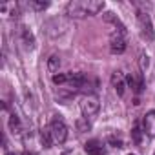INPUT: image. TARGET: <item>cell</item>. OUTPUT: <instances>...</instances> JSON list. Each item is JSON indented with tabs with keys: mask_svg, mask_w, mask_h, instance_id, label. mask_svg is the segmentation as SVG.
Segmentation results:
<instances>
[{
	"mask_svg": "<svg viewBox=\"0 0 155 155\" xmlns=\"http://www.w3.org/2000/svg\"><path fill=\"white\" fill-rule=\"evenodd\" d=\"M99 108H101V104H99V99H97L95 95H88V97H84V99L81 101V111H82V115H84L86 119L97 115Z\"/></svg>",
	"mask_w": 155,
	"mask_h": 155,
	"instance_id": "obj_1",
	"label": "cell"
},
{
	"mask_svg": "<svg viewBox=\"0 0 155 155\" xmlns=\"http://www.w3.org/2000/svg\"><path fill=\"white\" fill-rule=\"evenodd\" d=\"M49 131H51V135H53V140L58 142V144H62V142L68 139V128H66V124L62 122V119H58V117H55V119L51 120Z\"/></svg>",
	"mask_w": 155,
	"mask_h": 155,
	"instance_id": "obj_2",
	"label": "cell"
},
{
	"mask_svg": "<svg viewBox=\"0 0 155 155\" xmlns=\"http://www.w3.org/2000/svg\"><path fill=\"white\" fill-rule=\"evenodd\" d=\"M137 20H139V28H140V33L146 40H153V26H151V18L150 15L146 13H139L137 15Z\"/></svg>",
	"mask_w": 155,
	"mask_h": 155,
	"instance_id": "obj_3",
	"label": "cell"
},
{
	"mask_svg": "<svg viewBox=\"0 0 155 155\" xmlns=\"http://www.w3.org/2000/svg\"><path fill=\"white\" fill-rule=\"evenodd\" d=\"M110 49H111V53H115V55L124 53V49H126V40H124V37H122L119 31L110 37Z\"/></svg>",
	"mask_w": 155,
	"mask_h": 155,
	"instance_id": "obj_4",
	"label": "cell"
},
{
	"mask_svg": "<svg viewBox=\"0 0 155 155\" xmlns=\"http://www.w3.org/2000/svg\"><path fill=\"white\" fill-rule=\"evenodd\" d=\"M68 13L71 17H88V8H86V2H71L68 4Z\"/></svg>",
	"mask_w": 155,
	"mask_h": 155,
	"instance_id": "obj_5",
	"label": "cell"
},
{
	"mask_svg": "<svg viewBox=\"0 0 155 155\" xmlns=\"http://www.w3.org/2000/svg\"><path fill=\"white\" fill-rule=\"evenodd\" d=\"M142 126H144V133H148L150 137H155V110H151L144 115Z\"/></svg>",
	"mask_w": 155,
	"mask_h": 155,
	"instance_id": "obj_6",
	"label": "cell"
},
{
	"mask_svg": "<svg viewBox=\"0 0 155 155\" xmlns=\"http://www.w3.org/2000/svg\"><path fill=\"white\" fill-rule=\"evenodd\" d=\"M111 84H113V88L117 90V95H119V97H122V95H124L126 82H124V77H122V73H120V71H115V73L111 75Z\"/></svg>",
	"mask_w": 155,
	"mask_h": 155,
	"instance_id": "obj_7",
	"label": "cell"
},
{
	"mask_svg": "<svg viewBox=\"0 0 155 155\" xmlns=\"http://www.w3.org/2000/svg\"><path fill=\"white\" fill-rule=\"evenodd\" d=\"M86 75L84 73H68V82L73 86V88H82L86 84Z\"/></svg>",
	"mask_w": 155,
	"mask_h": 155,
	"instance_id": "obj_8",
	"label": "cell"
},
{
	"mask_svg": "<svg viewBox=\"0 0 155 155\" xmlns=\"http://www.w3.org/2000/svg\"><path fill=\"white\" fill-rule=\"evenodd\" d=\"M84 150H86L88 155H104V153H106L104 148H102V144L97 142V140H90V142H86Z\"/></svg>",
	"mask_w": 155,
	"mask_h": 155,
	"instance_id": "obj_9",
	"label": "cell"
},
{
	"mask_svg": "<svg viewBox=\"0 0 155 155\" xmlns=\"http://www.w3.org/2000/svg\"><path fill=\"white\" fill-rule=\"evenodd\" d=\"M104 20H106V22H111V24H115V28H119V33H120V35H124V33H126V29H124L122 22H120L117 17H115V13H111V11L104 13Z\"/></svg>",
	"mask_w": 155,
	"mask_h": 155,
	"instance_id": "obj_10",
	"label": "cell"
},
{
	"mask_svg": "<svg viewBox=\"0 0 155 155\" xmlns=\"http://www.w3.org/2000/svg\"><path fill=\"white\" fill-rule=\"evenodd\" d=\"M86 8H88L90 15H97L99 11L104 9V2H101V0H91V2H86Z\"/></svg>",
	"mask_w": 155,
	"mask_h": 155,
	"instance_id": "obj_11",
	"label": "cell"
},
{
	"mask_svg": "<svg viewBox=\"0 0 155 155\" xmlns=\"http://www.w3.org/2000/svg\"><path fill=\"white\" fill-rule=\"evenodd\" d=\"M40 140H42L44 148H51V144H53V135H51V131H49V130H42Z\"/></svg>",
	"mask_w": 155,
	"mask_h": 155,
	"instance_id": "obj_12",
	"label": "cell"
},
{
	"mask_svg": "<svg viewBox=\"0 0 155 155\" xmlns=\"http://www.w3.org/2000/svg\"><path fill=\"white\" fill-rule=\"evenodd\" d=\"M58 66H60V58H58L57 55H51V57L48 58V69H49L51 73H55V71L58 69Z\"/></svg>",
	"mask_w": 155,
	"mask_h": 155,
	"instance_id": "obj_13",
	"label": "cell"
},
{
	"mask_svg": "<svg viewBox=\"0 0 155 155\" xmlns=\"http://www.w3.org/2000/svg\"><path fill=\"white\" fill-rule=\"evenodd\" d=\"M77 128H79V131H90L91 124H90L88 119L84 117V119H79V120H77Z\"/></svg>",
	"mask_w": 155,
	"mask_h": 155,
	"instance_id": "obj_14",
	"label": "cell"
},
{
	"mask_svg": "<svg viewBox=\"0 0 155 155\" xmlns=\"http://www.w3.org/2000/svg\"><path fill=\"white\" fill-rule=\"evenodd\" d=\"M131 139H133L137 144H140V140H142V131H140L139 128H133V130H131Z\"/></svg>",
	"mask_w": 155,
	"mask_h": 155,
	"instance_id": "obj_15",
	"label": "cell"
},
{
	"mask_svg": "<svg viewBox=\"0 0 155 155\" xmlns=\"http://www.w3.org/2000/svg\"><path fill=\"white\" fill-rule=\"evenodd\" d=\"M53 82H55V84H64V82H68V75H64V73L53 75Z\"/></svg>",
	"mask_w": 155,
	"mask_h": 155,
	"instance_id": "obj_16",
	"label": "cell"
},
{
	"mask_svg": "<svg viewBox=\"0 0 155 155\" xmlns=\"http://www.w3.org/2000/svg\"><path fill=\"white\" fill-rule=\"evenodd\" d=\"M139 64H140V69L144 71L148 66H150V60H148V55H144V53H140V60H139Z\"/></svg>",
	"mask_w": 155,
	"mask_h": 155,
	"instance_id": "obj_17",
	"label": "cell"
},
{
	"mask_svg": "<svg viewBox=\"0 0 155 155\" xmlns=\"http://www.w3.org/2000/svg\"><path fill=\"white\" fill-rule=\"evenodd\" d=\"M24 40H26V44H28L29 48H33V42H35V38H33V35H31L29 31H24Z\"/></svg>",
	"mask_w": 155,
	"mask_h": 155,
	"instance_id": "obj_18",
	"label": "cell"
},
{
	"mask_svg": "<svg viewBox=\"0 0 155 155\" xmlns=\"http://www.w3.org/2000/svg\"><path fill=\"white\" fill-rule=\"evenodd\" d=\"M9 126H11V130H13V133H15V128H18V119H17V115H11Z\"/></svg>",
	"mask_w": 155,
	"mask_h": 155,
	"instance_id": "obj_19",
	"label": "cell"
},
{
	"mask_svg": "<svg viewBox=\"0 0 155 155\" xmlns=\"http://www.w3.org/2000/svg\"><path fill=\"white\" fill-rule=\"evenodd\" d=\"M31 6H33L35 9H46L49 4H48V2H31Z\"/></svg>",
	"mask_w": 155,
	"mask_h": 155,
	"instance_id": "obj_20",
	"label": "cell"
},
{
	"mask_svg": "<svg viewBox=\"0 0 155 155\" xmlns=\"http://www.w3.org/2000/svg\"><path fill=\"white\" fill-rule=\"evenodd\" d=\"M110 144L115 146V148H122V140L120 139H115V137H110Z\"/></svg>",
	"mask_w": 155,
	"mask_h": 155,
	"instance_id": "obj_21",
	"label": "cell"
},
{
	"mask_svg": "<svg viewBox=\"0 0 155 155\" xmlns=\"http://www.w3.org/2000/svg\"><path fill=\"white\" fill-rule=\"evenodd\" d=\"M22 155H33V153H29V151H24V153H22Z\"/></svg>",
	"mask_w": 155,
	"mask_h": 155,
	"instance_id": "obj_22",
	"label": "cell"
},
{
	"mask_svg": "<svg viewBox=\"0 0 155 155\" xmlns=\"http://www.w3.org/2000/svg\"><path fill=\"white\" fill-rule=\"evenodd\" d=\"M6 155H17V153H11V151H8V153H6Z\"/></svg>",
	"mask_w": 155,
	"mask_h": 155,
	"instance_id": "obj_23",
	"label": "cell"
},
{
	"mask_svg": "<svg viewBox=\"0 0 155 155\" xmlns=\"http://www.w3.org/2000/svg\"><path fill=\"white\" fill-rule=\"evenodd\" d=\"M128 155H133V153H128Z\"/></svg>",
	"mask_w": 155,
	"mask_h": 155,
	"instance_id": "obj_24",
	"label": "cell"
}]
</instances>
